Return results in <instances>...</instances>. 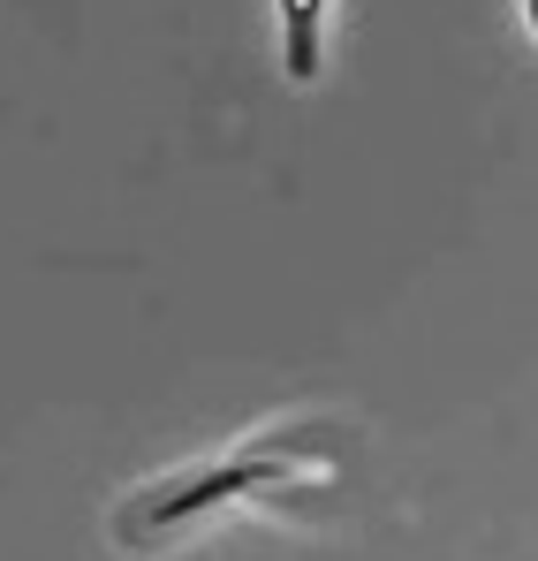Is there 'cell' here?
<instances>
[{"instance_id":"2","label":"cell","mask_w":538,"mask_h":561,"mask_svg":"<svg viewBox=\"0 0 538 561\" xmlns=\"http://www.w3.org/2000/svg\"><path fill=\"white\" fill-rule=\"evenodd\" d=\"M288 15V77H319V0H281Z\"/></svg>"},{"instance_id":"1","label":"cell","mask_w":538,"mask_h":561,"mask_svg":"<svg viewBox=\"0 0 538 561\" xmlns=\"http://www.w3.org/2000/svg\"><path fill=\"white\" fill-rule=\"evenodd\" d=\"M273 478H281V470L259 463V456H251V463H228V470H205V478H182L175 493H152V501H137V508L122 516V531H137V524H145V531H168V524H182V516H197V508H220L228 493H243V485H273Z\"/></svg>"},{"instance_id":"3","label":"cell","mask_w":538,"mask_h":561,"mask_svg":"<svg viewBox=\"0 0 538 561\" xmlns=\"http://www.w3.org/2000/svg\"><path fill=\"white\" fill-rule=\"evenodd\" d=\"M531 31H538V0H531Z\"/></svg>"}]
</instances>
